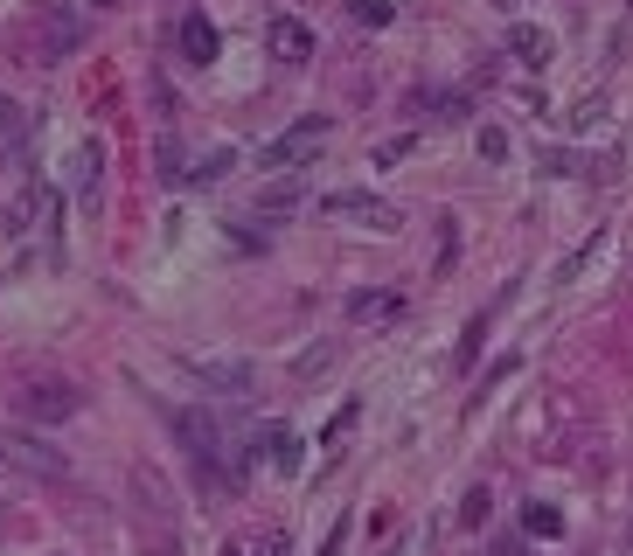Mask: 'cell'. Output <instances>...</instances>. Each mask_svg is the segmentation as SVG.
<instances>
[{
	"label": "cell",
	"mask_w": 633,
	"mask_h": 556,
	"mask_svg": "<svg viewBox=\"0 0 633 556\" xmlns=\"http://www.w3.org/2000/svg\"><path fill=\"white\" fill-rule=\"evenodd\" d=\"M522 529H529L536 543H557V536H564V515H557L550 501H529V508H522Z\"/></svg>",
	"instance_id": "14"
},
{
	"label": "cell",
	"mask_w": 633,
	"mask_h": 556,
	"mask_svg": "<svg viewBox=\"0 0 633 556\" xmlns=\"http://www.w3.org/2000/svg\"><path fill=\"white\" fill-rule=\"evenodd\" d=\"M77 42H84V14H77V7H63V0L35 7V14H28V28H21L28 63H63V56H77Z\"/></svg>",
	"instance_id": "3"
},
{
	"label": "cell",
	"mask_w": 633,
	"mask_h": 556,
	"mask_svg": "<svg viewBox=\"0 0 633 556\" xmlns=\"http://www.w3.org/2000/svg\"><path fill=\"white\" fill-rule=\"evenodd\" d=\"M84 411V390H77V383H56V376H49V383H28V390H21V417H28V424H63V417H77Z\"/></svg>",
	"instance_id": "5"
},
{
	"label": "cell",
	"mask_w": 633,
	"mask_h": 556,
	"mask_svg": "<svg viewBox=\"0 0 633 556\" xmlns=\"http://www.w3.org/2000/svg\"><path fill=\"white\" fill-rule=\"evenodd\" d=\"M404 313V292H348V320L369 327V320H397Z\"/></svg>",
	"instance_id": "10"
},
{
	"label": "cell",
	"mask_w": 633,
	"mask_h": 556,
	"mask_svg": "<svg viewBox=\"0 0 633 556\" xmlns=\"http://www.w3.org/2000/svg\"><path fill=\"white\" fill-rule=\"evenodd\" d=\"M174 431H181V452H188V466H195V487H202V501H209V508H223V501L237 494V473L223 466V431H216V417L174 411Z\"/></svg>",
	"instance_id": "1"
},
{
	"label": "cell",
	"mask_w": 633,
	"mask_h": 556,
	"mask_svg": "<svg viewBox=\"0 0 633 556\" xmlns=\"http://www.w3.org/2000/svg\"><path fill=\"white\" fill-rule=\"evenodd\" d=\"M7 452L0 459H14V466H28V473H42V480H63L70 473V459L56 452V445H42V438H0Z\"/></svg>",
	"instance_id": "9"
},
{
	"label": "cell",
	"mask_w": 633,
	"mask_h": 556,
	"mask_svg": "<svg viewBox=\"0 0 633 556\" xmlns=\"http://www.w3.org/2000/svg\"><path fill=\"white\" fill-rule=\"evenodd\" d=\"M188 376H195L202 390H223V397H244V390H251V362H237V355H188Z\"/></svg>",
	"instance_id": "7"
},
{
	"label": "cell",
	"mask_w": 633,
	"mask_h": 556,
	"mask_svg": "<svg viewBox=\"0 0 633 556\" xmlns=\"http://www.w3.org/2000/svg\"><path fill=\"white\" fill-rule=\"evenodd\" d=\"M348 14H355V21H369V28H383L397 7H390V0H348Z\"/></svg>",
	"instance_id": "16"
},
{
	"label": "cell",
	"mask_w": 633,
	"mask_h": 556,
	"mask_svg": "<svg viewBox=\"0 0 633 556\" xmlns=\"http://www.w3.org/2000/svg\"><path fill=\"white\" fill-rule=\"evenodd\" d=\"M327 362H334V341H327V348H314V355H300V362H293V376H300V383H307V376H320V369H327Z\"/></svg>",
	"instance_id": "18"
},
{
	"label": "cell",
	"mask_w": 633,
	"mask_h": 556,
	"mask_svg": "<svg viewBox=\"0 0 633 556\" xmlns=\"http://www.w3.org/2000/svg\"><path fill=\"white\" fill-rule=\"evenodd\" d=\"M265 49H272L279 63H307V56H314V28H307L300 14H279V21L265 28Z\"/></svg>",
	"instance_id": "8"
},
{
	"label": "cell",
	"mask_w": 633,
	"mask_h": 556,
	"mask_svg": "<svg viewBox=\"0 0 633 556\" xmlns=\"http://www.w3.org/2000/svg\"><path fill=\"white\" fill-rule=\"evenodd\" d=\"M98 174H105V139H84V146L70 153V181H77L84 195H98Z\"/></svg>",
	"instance_id": "13"
},
{
	"label": "cell",
	"mask_w": 633,
	"mask_h": 556,
	"mask_svg": "<svg viewBox=\"0 0 633 556\" xmlns=\"http://www.w3.org/2000/svg\"><path fill=\"white\" fill-rule=\"evenodd\" d=\"M133 501H140V556H181L174 536V494L154 466H133Z\"/></svg>",
	"instance_id": "2"
},
{
	"label": "cell",
	"mask_w": 633,
	"mask_h": 556,
	"mask_svg": "<svg viewBox=\"0 0 633 556\" xmlns=\"http://www.w3.org/2000/svg\"><path fill=\"white\" fill-rule=\"evenodd\" d=\"M508 56H522L529 70H543V63H550V35H543L536 21H515V28H508Z\"/></svg>",
	"instance_id": "12"
},
{
	"label": "cell",
	"mask_w": 633,
	"mask_h": 556,
	"mask_svg": "<svg viewBox=\"0 0 633 556\" xmlns=\"http://www.w3.org/2000/svg\"><path fill=\"white\" fill-rule=\"evenodd\" d=\"M181 49H188L195 70L216 63V21H209V14H188V21H181Z\"/></svg>",
	"instance_id": "11"
},
{
	"label": "cell",
	"mask_w": 633,
	"mask_h": 556,
	"mask_svg": "<svg viewBox=\"0 0 633 556\" xmlns=\"http://www.w3.org/2000/svg\"><path fill=\"white\" fill-rule=\"evenodd\" d=\"M327 133H334V119H300V126H286L272 146H258V167H265V174H279V167H300L307 153H320V146H327Z\"/></svg>",
	"instance_id": "4"
},
{
	"label": "cell",
	"mask_w": 633,
	"mask_h": 556,
	"mask_svg": "<svg viewBox=\"0 0 633 556\" xmlns=\"http://www.w3.org/2000/svg\"><path fill=\"white\" fill-rule=\"evenodd\" d=\"M320 209H327V216H355V223H369V230H397V223H404V216H397L383 195H369V188H341V195H327Z\"/></svg>",
	"instance_id": "6"
},
{
	"label": "cell",
	"mask_w": 633,
	"mask_h": 556,
	"mask_svg": "<svg viewBox=\"0 0 633 556\" xmlns=\"http://www.w3.org/2000/svg\"><path fill=\"white\" fill-rule=\"evenodd\" d=\"M460 522H467V529H480V522H487V487H467V501H460Z\"/></svg>",
	"instance_id": "17"
},
{
	"label": "cell",
	"mask_w": 633,
	"mask_h": 556,
	"mask_svg": "<svg viewBox=\"0 0 633 556\" xmlns=\"http://www.w3.org/2000/svg\"><path fill=\"white\" fill-rule=\"evenodd\" d=\"M0 146H28V112L14 98H0Z\"/></svg>",
	"instance_id": "15"
},
{
	"label": "cell",
	"mask_w": 633,
	"mask_h": 556,
	"mask_svg": "<svg viewBox=\"0 0 633 556\" xmlns=\"http://www.w3.org/2000/svg\"><path fill=\"white\" fill-rule=\"evenodd\" d=\"M480 153L501 160V153H508V133H501V126H480Z\"/></svg>",
	"instance_id": "19"
},
{
	"label": "cell",
	"mask_w": 633,
	"mask_h": 556,
	"mask_svg": "<svg viewBox=\"0 0 633 556\" xmlns=\"http://www.w3.org/2000/svg\"><path fill=\"white\" fill-rule=\"evenodd\" d=\"M404 153H418V139H390V146H376V167H390V160H404Z\"/></svg>",
	"instance_id": "20"
},
{
	"label": "cell",
	"mask_w": 633,
	"mask_h": 556,
	"mask_svg": "<svg viewBox=\"0 0 633 556\" xmlns=\"http://www.w3.org/2000/svg\"><path fill=\"white\" fill-rule=\"evenodd\" d=\"M286 202H300V188H293V181H279V188H265V209H286Z\"/></svg>",
	"instance_id": "21"
}]
</instances>
